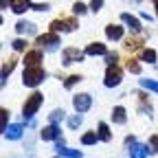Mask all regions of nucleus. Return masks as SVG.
<instances>
[{
    "mask_svg": "<svg viewBox=\"0 0 158 158\" xmlns=\"http://www.w3.org/2000/svg\"><path fill=\"white\" fill-rule=\"evenodd\" d=\"M11 46H13V51H27V40L18 37V40H13V42H11Z\"/></svg>",
    "mask_w": 158,
    "mask_h": 158,
    "instance_id": "26",
    "label": "nucleus"
},
{
    "mask_svg": "<svg viewBox=\"0 0 158 158\" xmlns=\"http://www.w3.org/2000/svg\"><path fill=\"white\" fill-rule=\"evenodd\" d=\"M141 59H143L145 64H154V62H156V51H154V48H145V51L141 53Z\"/></svg>",
    "mask_w": 158,
    "mask_h": 158,
    "instance_id": "23",
    "label": "nucleus"
},
{
    "mask_svg": "<svg viewBox=\"0 0 158 158\" xmlns=\"http://www.w3.org/2000/svg\"><path fill=\"white\" fill-rule=\"evenodd\" d=\"M127 70H130V73H134V75H138V73H141V66H138L134 59H130V62H127Z\"/></svg>",
    "mask_w": 158,
    "mask_h": 158,
    "instance_id": "31",
    "label": "nucleus"
},
{
    "mask_svg": "<svg viewBox=\"0 0 158 158\" xmlns=\"http://www.w3.org/2000/svg\"><path fill=\"white\" fill-rule=\"evenodd\" d=\"M22 132H24V127L20 123H11L2 134H5V138H9V141H18V138H22Z\"/></svg>",
    "mask_w": 158,
    "mask_h": 158,
    "instance_id": "12",
    "label": "nucleus"
},
{
    "mask_svg": "<svg viewBox=\"0 0 158 158\" xmlns=\"http://www.w3.org/2000/svg\"><path fill=\"white\" fill-rule=\"evenodd\" d=\"M112 121H114V123H118V125H123V123L127 121V116H125V108H123V106H116V108L112 110Z\"/></svg>",
    "mask_w": 158,
    "mask_h": 158,
    "instance_id": "17",
    "label": "nucleus"
},
{
    "mask_svg": "<svg viewBox=\"0 0 158 158\" xmlns=\"http://www.w3.org/2000/svg\"><path fill=\"white\" fill-rule=\"evenodd\" d=\"M46 79V70L42 66H27L24 68V75H22V84L29 86V88H35L40 86Z\"/></svg>",
    "mask_w": 158,
    "mask_h": 158,
    "instance_id": "1",
    "label": "nucleus"
},
{
    "mask_svg": "<svg viewBox=\"0 0 158 158\" xmlns=\"http://www.w3.org/2000/svg\"><path fill=\"white\" fill-rule=\"evenodd\" d=\"M57 154L64 156V158H81V149H70V147L64 145V141L62 143L57 141Z\"/></svg>",
    "mask_w": 158,
    "mask_h": 158,
    "instance_id": "13",
    "label": "nucleus"
},
{
    "mask_svg": "<svg viewBox=\"0 0 158 158\" xmlns=\"http://www.w3.org/2000/svg\"><path fill=\"white\" fill-rule=\"evenodd\" d=\"M121 79H123V73L118 66H108V73H106V79H103V84L108 88H114L121 84Z\"/></svg>",
    "mask_w": 158,
    "mask_h": 158,
    "instance_id": "5",
    "label": "nucleus"
},
{
    "mask_svg": "<svg viewBox=\"0 0 158 158\" xmlns=\"http://www.w3.org/2000/svg\"><path fill=\"white\" fill-rule=\"evenodd\" d=\"M81 121H84L81 114H75V116H70V118H68V127H70V130H77L79 125H81Z\"/></svg>",
    "mask_w": 158,
    "mask_h": 158,
    "instance_id": "25",
    "label": "nucleus"
},
{
    "mask_svg": "<svg viewBox=\"0 0 158 158\" xmlns=\"http://www.w3.org/2000/svg\"><path fill=\"white\" fill-rule=\"evenodd\" d=\"M97 141H99V132H86L81 136V143L84 145H94Z\"/></svg>",
    "mask_w": 158,
    "mask_h": 158,
    "instance_id": "21",
    "label": "nucleus"
},
{
    "mask_svg": "<svg viewBox=\"0 0 158 158\" xmlns=\"http://www.w3.org/2000/svg\"><path fill=\"white\" fill-rule=\"evenodd\" d=\"M13 68H15V59H9V62H7V64L2 66V81H0L2 86L7 84V77H9V75L13 73Z\"/></svg>",
    "mask_w": 158,
    "mask_h": 158,
    "instance_id": "19",
    "label": "nucleus"
},
{
    "mask_svg": "<svg viewBox=\"0 0 158 158\" xmlns=\"http://www.w3.org/2000/svg\"><path fill=\"white\" fill-rule=\"evenodd\" d=\"M101 7H103V0H92V2H90V11H101Z\"/></svg>",
    "mask_w": 158,
    "mask_h": 158,
    "instance_id": "33",
    "label": "nucleus"
},
{
    "mask_svg": "<svg viewBox=\"0 0 158 158\" xmlns=\"http://www.w3.org/2000/svg\"><path fill=\"white\" fill-rule=\"evenodd\" d=\"M116 59H118L116 53H108V55H106V64H108V66H116Z\"/></svg>",
    "mask_w": 158,
    "mask_h": 158,
    "instance_id": "30",
    "label": "nucleus"
},
{
    "mask_svg": "<svg viewBox=\"0 0 158 158\" xmlns=\"http://www.w3.org/2000/svg\"><path fill=\"white\" fill-rule=\"evenodd\" d=\"M121 20H123V24H127L130 31H134V33H141V31H143V24H141V20H138L136 15H132V13H121Z\"/></svg>",
    "mask_w": 158,
    "mask_h": 158,
    "instance_id": "9",
    "label": "nucleus"
},
{
    "mask_svg": "<svg viewBox=\"0 0 158 158\" xmlns=\"http://www.w3.org/2000/svg\"><path fill=\"white\" fill-rule=\"evenodd\" d=\"M84 53H86V55H108V48H106V44H101V42H92V44L86 46Z\"/></svg>",
    "mask_w": 158,
    "mask_h": 158,
    "instance_id": "16",
    "label": "nucleus"
},
{
    "mask_svg": "<svg viewBox=\"0 0 158 158\" xmlns=\"http://www.w3.org/2000/svg\"><path fill=\"white\" fill-rule=\"evenodd\" d=\"M84 55H86V53H81L79 48H73V46H68V48L62 51V57H64V64H66V66L77 64V62H84Z\"/></svg>",
    "mask_w": 158,
    "mask_h": 158,
    "instance_id": "6",
    "label": "nucleus"
},
{
    "mask_svg": "<svg viewBox=\"0 0 158 158\" xmlns=\"http://www.w3.org/2000/svg\"><path fill=\"white\" fill-rule=\"evenodd\" d=\"M141 86H143L145 90H149V92H156V94H158V81H156V79H141Z\"/></svg>",
    "mask_w": 158,
    "mask_h": 158,
    "instance_id": "22",
    "label": "nucleus"
},
{
    "mask_svg": "<svg viewBox=\"0 0 158 158\" xmlns=\"http://www.w3.org/2000/svg\"><path fill=\"white\" fill-rule=\"evenodd\" d=\"M77 29V20H53L51 22V31L59 33V31H75Z\"/></svg>",
    "mask_w": 158,
    "mask_h": 158,
    "instance_id": "7",
    "label": "nucleus"
},
{
    "mask_svg": "<svg viewBox=\"0 0 158 158\" xmlns=\"http://www.w3.org/2000/svg\"><path fill=\"white\" fill-rule=\"evenodd\" d=\"M64 118H66V112H64V108H57V110H53V112H51L48 121H51V123H59V121H64Z\"/></svg>",
    "mask_w": 158,
    "mask_h": 158,
    "instance_id": "20",
    "label": "nucleus"
},
{
    "mask_svg": "<svg viewBox=\"0 0 158 158\" xmlns=\"http://www.w3.org/2000/svg\"><path fill=\"white\" fill-rule=\"evenodd\" d=\"M127 154H130V158H145L147 154H149V147L147 145H141V143H132L130 145V149H127Z\"/></svg>",
    "mask_w": 158,
    "mask_h": 158,
    "instance_id": "11",
    "label": "nucleus"
},
{
    "mask_svg": "<svg viewBox=\"0 0 158 158\" xmlns=\"http://www.w3.org/2000/svg\"><path fill=\"white\" fill-rule=\"evenodd\" d=\"M7 121H9V112L2 108V110H0V125H2V132L9 127V123H7Z\"/></svg>",
    "mask_w": 158,
    "mask_h": 158,
    "instance_id": "28",
    "label": "nucleus"
},
{
    "mask_svg": "<svg viewBox=\"0 0 158 158\" xmlns=\"http://www.w3.org/2000/svg\"><path fill=\"white\" fill-rule=\"evenodd\" d=\"M88 9H90V7H86L84 2H75V5H73V13H77V15H84Z\"/></svg>",
    "mask_w": 158,
    "mask_h": 158,
    "instance_id": "27",
    "label": "nucleus"
},
{
    "mask_svg": "<svg viewBox=\"0 0 158 158\" xmlns=\"http://www.w3.org/2000/svg\"><path fill=\"white\" fill-rule=\"evenodd\" d=\"M79 81H81V77H79V75H70L66 81H64V88H73V86L79 84Z\"/></svg>",
    "mask_w": 158,
    "mask_h": 158,
    "instance_id": "29",
    "label": "nucleus"
},
{
    "mask_svg": "<svg viewBox=\"0 0 158 158\" xmlns=\"http://www.w3.org/2000/svg\"><path fill=\"white\" fill-rule=\"evenodd\" d=\"M73 108H75L79 114L88 112V110L92 108V97H90L88 92H79V94H75V97H73Z\"/></svg>",
    "mask_w": 158,
    "mask_h": 158,
    "instance_id": "4",
    "label": "nucleus"
},
{
    "mask_svg": "<svg viewBox=\"0 0 158 158\" xmlns=\"http://www.w3.org/2000/svg\"><path fill=\"white\" fill-rule=\"evenodd\" d=\"M29 9H33V2L31 0H11V11L13 13H24V11H29Z\"/></svg>",
    "mask_w": 158,
    "mask_h": 158,
    "instance_id": "14",
    "label": "nucleus"
},
{
    "mask_svg": "<svg viewBox=\"0 0 158 158\" xmlns=\"http://www.w3.org/2000/svg\"><path fill=\"white\" fill-rule=\"evenodd\" d=\"M42 101H44V94H42V92H33V94L27 99V101H24V106H22L24 118H33L35 112L40 110V106H42Z\"/></svg>",
    "mask_w": 158,
    "mask_h": 158,
    "instance_id": "2",
    "label": "nucleus"
},
{
    "mask_svg": "<svg viewBox=\"0 0 158 158\" xmlns=\"http://www.w3.org/2000/svg\"><path fill=\"white\" fill-rule=\"evenodd\" d=\"M134 2H141V0H134Z\"/></svg>",
    "mask_w": 158,
    "mask_h": 158,
    "instance_id": "36",
    "label": "nucleus"
},
{
    "mask_svg": "<svg viewBox=\"0 0 158 158\" xmlns=\"http://www.w3.org/2000/svg\"><path fill=\"white\" fill-rule=\"evenodd\" d=\"M106 37L108 40H121L123 37V27H118V24H108L106 27Z\"/></svg>",
    "mask_w": 158,
    "mask_h": 158,
    "instance_id": "15",
    "label": "nucleus"
},
{
    "mask_svg": "<svg viewBox=\"0 0 158 158\" xmlns=\"http://www.w3.org/2000/svg\"><path fill=\"white\" fill-rule=\"evenodd\" d=\"M33 9H35V11H48L51 7H48L46 2H40V5H33Z\"/></svg>",
    "mask_w": 158,
    "mask_h": 158,
    "instance_id": "34",
    "label": "nucleus"
},
{
    "mask_svg": "<svg viewBox=\"0 0 158 158\" xmlns=\"http://www.w3.org/2000/svg\"><path fill=\"white\" fill-rule=\"evenodd\" d=\"M15 31L22 35V33H35L37 29H35V24L33 22H27V20H20V22L15 24Z\"/></svg>",
    "mask_w": 158,
    "mask_h": 158,
    "instance_id": "18",
    "label": "nucleus"
},
{
    "mask_svg": "<svg viewBox=\"0 0 158 158\" xmlns=\"http://www.w3.org/2000/svg\"><path fill=\"white\" fill-rule=\"evenodd\" d=\"M154 2H156V7H158V0H154Z\"/></svg>",
    "mask_w": 158,
    "mask_h": 158,
    "instance_id": "35",
    "label": "nucleus"
},
{
    "mask_svg": "<svg viewBox=\"0 0 158 158\" xmlns=\"http://www.w3.org/2000/svg\"><path fill=\"white\" fill-rule=\"evenodd\" d=\"M149 143H152V147L147 145V147H149V154H158V136H152Z\"/></svg>",
    "mask_w": 158,
    "mask_h": 158,
    "instance_id": "32",
    "label": "nucleus"
},
{
    "mask_svg": "<svg viewBox=\"0 0 158 158\" xmlns=\"http://www.w3.org/2000/svg\"><path fill=\"white\" fill-rule=\"evenodd\" d=\"M57 158H64V156H57Z\"/></svg>",
    "mask_w": 158,
    "mask_h": 158,
    "instance_id": "37",
    "label": "nucleus"
},
{
    "mask_svg": "<svg viewBox=\"0 0 158 158\" xmlns=\"http://www.w3.org/2000/svg\"><path fill=\"white\" fill-rule=\"evenodd\" d=\"M35 44H37L40 48H44V51L53 53V51H57V46H59V35H57V33H46V35H37Z\"/></svg>",
    "mask_w": 158,
    "mask_h": 158,
    "instance_id": "3",
    "label": "nucleus"
},
{
    "mask_svg": "<svg viewBox=\"0 0 158 158\" xmlns=\"http://www.w3.org/2000/svg\"><path fill=\"white\" fill-rule=\"evenodd\" d=\"M40 62H42V48L27 51V55H24V68L27 66H40Z\"/></svg>",
    "mask_w": 158,
    "mask_h": 158,
    "instance_id": "10",
    "label": "nucleus"
},
{
    "mask_svg": "<svg viewBox=\"0 0 158 158\" xmlns=\"http://www.w3.org/2000/svg\"><path fill=\"white\" fill-rule=\"evenodd\" d=\"M99 138H101V141H112V134H110V127L106 125V123H99Z\"/></svg>",
    "mask_w": 158,
    "mask_h": 158,
    "instance_id": "24",
    "label": "nucleus"
},
{
    "mask_svg": "<svg viewBox=\"0 0 158 158\" xmlns=\"http://www.w3.org/2000/svg\"><path fill=\"white\" fill-rule=\"evenodd\" d=\"M40 136H42V141H59L62 130H59L57 123H51V125H46L42 132H40Z\"/></svg>",
    "mask_w": 158,
    "mask_h": 158,
    "instance_id": "8",
    "label": "nucleus"
}]
</instances>
